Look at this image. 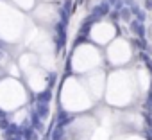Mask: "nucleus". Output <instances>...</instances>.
<instances>
[{
    "label": "nucleus",
    "mask_w": 152,
    "mask_h": 140,
    "mask_svg": "<svg viewBox=\"0 0 152 140\" xmlns=\"http://www.w3.org/2000/svg\"><path fill=\"white\" fill-rule=\"evenodd\" d=\"M134 45H136L140 50H147V49H148V47H147V41L141 40V38H134Z\"/></svg>",
    "instance_id": "11"
},
{
    "label": "nucleus",
    "mask_w": 152,
    "mask_h": 140,
    "mask_svg": "<svg viewBox=\"0 0 152 140\" xmlns=\"http://www.w3.org/2000/svg\"><path fill=\"white\" fill-rule=\"evenodd\" d=\"M147 66H148V70H150V72H152V59H150V61L147 63Z\"/></svg>",
    "instance_id": "19"
},
{
    "label": "nucleus",
    "mask_w": 152,
    "mask_h": 140,
    "mask_svg": "<svg viewBox=\"0 0 152 140\" xmlns=\"http://www.w3.org/2000/svg\"><path fill=\"white\" fill-rule=\"evenodd\" d=\"M2 119H6V111H4V110H0V120H2Z\"/></svg>",
    "instance_id": "18"
},
{
    "label": "nucleus",
    "mask_w": 152,
    "mask_h": 140,
    "mask_svg": "<svg viewBox=\"0 0 152 140\" xmlns=\"http://www.w3.org/2000/svg\"><path fill=\"white\" fill-rule=\"evenodd\" d=\"M140 57H141V59H143L145 63H148V61H150V57H148V56H147L145 52H141V54H140Z\"/></svg>",
    "instance_id": "15"
},
{
    "label": "nucleus",
    "mask_w": 152,
    "mask_h": 140,
    "mask_svg": "<svg viewBox=\"0 0 152 140\" xmlns=\"http://www.w3.org/2000/svg\"><path fill=\"white\" fill-rule=\"evenodd\" d=\"M131 32L136 36V38H145V25L141 24V22H138V20H134V22H131Z\"/></svg>",
    "instance_id": "2"
},
{
    "label": "nucleus",
    "mask_w": 152,
    "mask_h": 140,
    "mask_svg": "<svg viewBox=\"0 0 152 140\" xmlns=\"http://www.w3.org/2000/svg\"><path fill=\"white\" fill-rule=\"evenodd\" d=\"M31 119H32V127H36L38 131H43V124H41V117L34 111L32 115H31Z\"/></svg>",
    "instance_id": "7"
},
{
    "label": "nucleus",
    "mask_w": 152,
    "mask_h": 140,
    "mask_svg": "<svg viewBox=\"0 0 152 140\" xmlns=\"http://www.w3.org/2000/svg\"><path fill=\"white\" fill-rule=\"evenodd\" d=\"M56 41H57V50L61 52L64 43H66V25L63 22H59L56 25Z\"/></svg>",
    "instance_id": "1"
},
{
    "label": "nucleus",
    "mask_w": 152,
    "mask_h": 140,
    "mask_svg": "<svg viewBox=\"0 0 152 140\" xmlns=\"http://www.w3.org/2000/svg\"><path fill=\"white\" fill-rule=\"evenodd\" d=\"M81 4H83V0H75V2H73V9L77 7V6H81Z\"/></svg>",
    "instance_id": "17"
},
{
    "label": "nucleus",
    "mask_w": 152,
    "mask_h": 140,
    "mask_svg": "<svg viewBox=\"0 0 152 140\" xmlns=\"http://www.w3.org/2000/svg\"><path fill=\"white\" fill-rule=\"evenodd\" d=\"M143 6H145V9H152V0H145Z\"/></svg>",
    "instance_id": "14"
},
{
    "label": "nucleus",
    "mask_w": 152,
    "mask_h": 140,
    "mask_svg": "<svg viewBox=\"0 0 152 140\" xmlns=\"http://www.w3.org/2000/svg\"><path fill=\"white\" fill-rule=\"evenodd\" d=\"M72 120H73V117H72L70 113H66V111H59V115H57V119H56V122H57L59 127H64V126L70 124Z\"/></svg>",
    "instance_id": "4"
},
{
    "label": "nucleus",
    "mask_w": 152,
    "mask_h": 140,
    "mask_svg": "<svg viewBox=\"0 0 152 140\" xmlns=\"http://www.w3.org/2000/svg\"><path fill=\"white\" fill-rule=\"evenodd\" d=\"M56 81H57V74H54V72H52L50 76H47V83L50 85V88H52V86L56 85Z\"/></svg>",
    "instance_id": "12"
},
{
    "label": "nucleus",
    "mask_w": 152,
    "mask_h": 140,
    "mask_svg": "<svg viewBox=\"0 0 152 140\" xmlns=\"http://www.w3.org/2000/svg\"><path fill=\"white\" fill-rule=\"evenodd\" d=\"M50 99H52V88H47V90H43V92H39V94L36 95V102H45V104H48Z\"/></svg>",
    "instance_id": "5"
},
{
    "label": "nucleus",
    "mask_w": 152,
    "mask_h": 140,
    "mask_svg": "<svg viewBox=\"0 0 152 140\" xmlns=\"http://www.w3.org/2000/svg\"><path fill=\"white\" fill-rule=\"evenodd\" d=\"M11 124H9V120H6V119H2V120H0V127H2V129H7Z\"/></svg>",
    "instance_id": "13"
},
{
    "label": "nucleus",
    "mask_w": 152,
    "mask_h": 140,
    "mask_svg": "<svg viewBox=\"0 0 152 140\" xmlns=\"http://www.w3.org/2000/svg\"><path fill=\"white\" fill-rule=\"evenodd\" d=\"M109 9H111V6L107 4V2H102V4H99V6H95L93 7V16H99V18H102V16H106L107 13H109Z\"/></svg>",
    "instance_id": "3"
},
{
    "label": "nucleus",
    "mask_w": 152,
    "mask_h": 140,
    "mask_svg": "<svg viewBox=\"0 0 152 140\" xmlns=\"http://www.w3.org/2000/svg\"><path fill=\"white\" fill-rule=\"evenodd\" d=\"M131 9H127V7H124L122 11H120V18L124 20V22H131Z\"/></svg>",
    "instance_id": "10"
},
{
    "label": "nucleus",
    "mask_w": 152,
    "mask_h": 140,
    "mask_svg": "<svg viewBox=\"0 0 152 140\" xmlns=\"http://www.w3.org/2000/svg\"><path fill=\"white\" fill-rule=\"evenodd\" d=\"M131 13H134V15H136V18H138V22H141V24L147 20V18H145V13H143L138 6H132V7H131Z\"/></svg>",
    "instance_id": "8"
},
{
    "label": "nucleus",
    "mask_w": 152,
    "mask_h": 140,
    "mask_svg": "<svg viewBox=\"0 0 152 140\" xmlns=\"http://www.w3.org/2000/svg\"><path fill=\"white\" fill-rule=\"evenodd\" d=\"M36 113H38L41 119H47V117H48V104H45V102H36Z\"/></svg>",
    "instance_id": "6"
},
{
    "label": "nucleus",
    "mask_w": 152,
    "mask_h": 140,
    "mask_svg": "<svg viewBox=\"0 0 152 140\" xmlns=\"http://www.w3.org/2000/svg\"><path fill=\"white\" fill-rule=\"evenodd\" d=\"M4 57V52H2V49H0V59H2Z\"/></svg>",
    "instance_id": "20"
},
{
    "label": "nucleus",
    "mask_w": 152,
    "mask_h": 140,
    "mask_svg": "<svg viewBox=\"0 0 152 140\" xmlns=\"http://www.w3.org/2000/svg\"><path fill=\"white\" fill-rule=\"evenodd\" d=\"M118 16H120V13H111V20H118Z\"/></svg>",
    "instance_id": "16"
},
{
    "label": "nucleus",
    "mask_w": 152,
    "mask_h": 140,
    "mask_svg": "<svg viewBox=\"0 0 152 140\" xmlns=\"http://www.w3.org/2000/svg\"><path fill=\"white\" fill-rule=\"evenodd\" d=\"M64 136V127H56L54 131H52V136H50V140H61Z\"/></svg>",
    "instance_id": "9"
}]
</instances>
